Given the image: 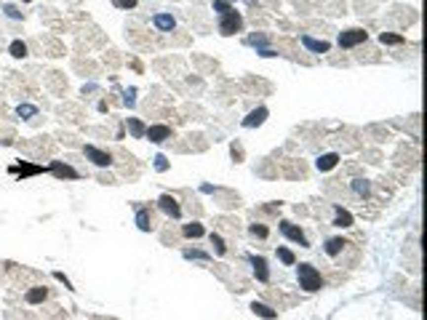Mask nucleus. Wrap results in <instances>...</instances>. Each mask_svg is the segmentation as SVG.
<instances>
[{
	"label": "nucleus",
	"mask_w": 427,
	"mask_h": 320,
	"mask_svg": "<svg viewBox=\"0 0 427 320\" xmlns=\"http://www.w3.org/2000/svg\"><path fill=\"white\" fill-rule=\"evenodd\" d=\"M297 278H299V288H305L310 293L323 288V278H320V272L315 270L312 264H299L297 267Z\"/></svg>",
	"instance_id": "f257e3e1"
},
{
	"label": "nucleus",
	"mask_w": 427,
	"mask_h": 320,
	"mask_svg": "<svg viewBox=\"0 0 427 320\" xmlns=\"http://www.w3.org/2000/svg\"><path fill=\"white\" fill-rule=\"evenodd\" d=\"M243 30V16L235 8H230L227 14L219 16V32L222 35H235V32Z\"/></svg>",
	"instance_id": "f03ea898"
},
{
	"label": "nucleus",
	"mask_w": 427,
	"mask_h": 320,
	"mask_svg": "<svg viewBox=\"0 0 427 320\" xmlns=\"http://www.w3.org/2000/svg\"><path fill=\"white\" fill-rule=\"evenodd\" d=\"M366 40H369V32H366V30H345V32H342V35H339V45H342V48H355V45H360V43H366Z\"/></svg>",
	"instance_id": "7ed1b4c3"
},
{
	"label": "nucleus",
	"mask_w": 427,
	"mask_h": 320,
	"mask_svg": "<svg viewBox=\"0 0 427 320\" xmlns=\"http://www.w3.org/2000/svg\"><path fill=\"white\" fill-rule=\"evenodd\" d=\"M83 152H85V158L94 163V166H99V168L113 166V155L104 152V149H99V147H94V144H85V147H83Z\"/></svg>",
	"instance_id": "20e7f679"
},
{
	"label": "nucleus",
	"mask_w": 427,
	"mask_h": 320,
	"mask_svg": "<svg viewBox=\"0 0 427 320\" xmlns=\"http://www.w3.org/2000/svg\"><path fill=\"white\" fill-rule=\"evenodd\" d=\"M280 232H283L288 240H294V243H299L302 248H310V240L305 238V232H302L297 224H291V221H280Z\"/></svg>",
	"instance_id": "39448f33"
},
{
	"label": "nucleus",
	"mask_w": 427,
	"mask_h": 320,
	"mask_svg": "<svg viewBox=\"0 0 427 320\" xmlns=\"http://www.w3.org/2000/svg\"><path fill=\"white\" fill-rule=\"evenodd\" d=\"M48 171L54 174L56 179H80V174H78L72 166H67V163H62V160H54L48 166Z\"/></svg>",
	"instance_id": "423d86ee"
},
{
	"label": "nucleus",
	"mask_w": 427,
	"mask_h": 320,
	"mask_svg": "<svg viewBox=\"0 0 427 320\" xmlns=\"http://www.w3.org/2000/svg\"><path fill=\"white\" fill-rule=\"evenodd\" d=\"M157 206H160V211L166 213V216H171V219L182 216V208H179V203H176V198H171V195H160Z\"/></svg>",
	"instance_id": "0eeeda50"
},
{
	"label": "nucleus",
	"mask_w": 427,
	"mask_h": 320,
	"mask_svg": "<svg viewBox=\"0 0 427 320\" xmlns=\"http://www.w3.org/2000/svg\"><path fill=\"white\" fill-rule=\"evenodd\" d=\"M248 262H251L254 275H256V280H259V283H267V280H270V270H267L265 256H248Z\"/></svg>",
	"instance_id": "6e6552de"
},
{
	"label": "nucleus",
	"mask_w": 427,
	"mask_h": 320,
	"mask_svg": "<svg viewBox=\"0 0 427 320\" xmlns=\"http://www.w3.org/2000/svg\"><path fill=\"white\" fill-rule=\"evenodd\" d=\"M144 136H147L150 142H155V144H160V142L171 139V128L168 126H150L147 131H144Z\"/></svg>",
	"instance_id": "1a4fd4ad"
},
{
	"label": "nucleus",
	"mask_w": 427,
	"mask_h": 320,
	"mask_svg": "<svg viewBox=\"0 0 427 320\" xmlns=\"http://www.w3.org/2000/svg\"><path fill=\"white\" fill-rule=\"evenodd\" d=\"M267 107H259V109H254L248 117H243V128H256V126H262V123L267 120Z\"/></svg>",
	"instance_id": "9d476101"
},
{
	"label": "nucleus",
	"mask_w": 427,
	"mask_h": 320,
	"mask_svg": "<svg viewBox=\"0 0 427 320\" xmlns=\"http://www.w3.org/2000/svg\"><path fill=\"white\" fill-rule=\"evenodd\" d=\"M302 45H305L307 51H312V54H326V51L331 48L326 40H315V37H310V35H302Z\"/></svg>",
	"instance_id": "9b49d317"
},
{
	"label": "nucleus",
	"mask_w": 427,
	"mask_h": 320,
	"mask_svg": "<svg viewBox=\"0 0 427 320\" xmlns=\"http://www.w3.org/2000/svg\"><path fill=\"white\" fill-rule=\"evenodd\" d=\"M45 168L43 166H32V163H19V166L11 168V174H19L22 179H27V176H35V174H43Z\"/></svg>",
	"instance_id": "f8f14e48"
},
{
	"label": "nucleus",
	"mask_w": 427,
	"mask_h": 320,
	"mask_svg": "<svg viewBox=\"0 0 427 320\" xmlns=\"http://www.w3.org/2000/svg\"><path fill=\"white\" fill-rule=\"evenodd\" d=\"M153 24H155V27L160 30V32H171V30L176 27V19L171 16V14H155V16H153Z\"/></svg>",
	"instance_id": "ddd939ff"
},
{
	"label": "nucleus",
	"mask_w": 427,
	"mask_h": 320,
	"mask_svg": "<svg viewBox=\"0 0 427 320\" xmlns=\"http://www.w3.org/2000/svg\"><path fill=\"white\" fill-rule=\"evenodd\" d=\"M337 163H339L337 152H326V155H320V158L315 160V166H318V171H331V168H337Z\"/></svg>",
	"instance_id": "4468645a"
},
{
	"label": "nucleus",
	"mask_w": 427,
	"mask_h": 320,
	"mask_svg": "<svg viewBox=\"0 0 427 320\" xmlns=\"http://www.w3.org/2000/svg\"><path fill=\"white\" fill-rule=\"evenodd\" d=\"M24 299H27V304H40L48 299V291L43 288V285H35V288H30L27 293H24Z\"/></svg>",
	"instance_id": "2eb2a0df"
},
{
	"label": "nucleus",
	"mask_w": 427,
	"mask_h": 320,
	"mask_svg": "<svg viewBox=\"0 0 427 320\" xmlns=\"http://www.w3.org/2000/svg\"><path fill=\"white\" fill-rule=\"evenodd\" d=\"M251 312H254V315H259V318H265V320H275V318H278V312H275L272 307H267V304H262V302H254L251 304Z\"/></svg>",
	"instance_id": "dca6fc26"
},
{
	"label": "nucleus",
	"mask_w": 427,
	"mask_h": 320,
	"mask_svg": "<svg viewBox=\"0 0 427 320\" xmlns=\"http://www.w3.org/2000/svg\"><path fill=\"white\" fill-rule=\"evenodd\" d=\"M136 227H139L142 232H150V230H153V216H150V211H144V208H139V211H136Z\"/></svg>",
	"instance_id": "f3484780"
},
{
	"label": "nucleus",
	"mask_w": 427,
	"mask_h": 320,
	"mask_svg": "<svg viewBox=\"0 0 427 320\" xmlns=\"http://www.w3.org/2000/svg\"><path fill=\"white\" fill-rule=\"evenodd\" d=\"M334 211H337V216H334V224H337V227H352V213L350 211H345V208H334Z\"/></svg>",
	"instance_id": "a211bd4d"
},
{
	"label": "nucleus",
	"mask_w": 427,
	"mask_h": 320,
	"mask_svg": "<svg viewBox=\"0 0 427 320\" xmlns=\"http://www.w3.org/2000/svg\"><path fill=\"white\" fill-rule=\"evenodd\" d=\"M128 131L136 136V139H144V131H147V126H144L142 120H136V117H128Z\"/></svg>",
	"instance_id": "6ab92c4d"
},
{
	"label": "nucleus",
	"mask_w": 427,
	"mask_h": 320,
	"mask_svg": "<svg viewBox=\"0 0 427 320\" xmlns=\"http://www.w3.org/2000/svg\"><path fill=\"white\" fill-rule=\"evenodd\" d=\"M352 192L360 195V198H369V195H371V184L366 179H355V181H352Z\"/></svg>",
	"instance_id": "aec40b11"
},
{
	"label": "nucleus",
	"mask_w": 427,
	"mask_h": 320,
	"mask_svg": "<svg viewBox=\"0 0 427 320\" xmlns=\"http://www.w3.org/2000/svg\"><path fill=\"white\" fill-rule=\"evenodd\" d=\"M345 246H347V243H345L342 238H331V240L326 243V253H328V256H337V253H339Z\"/></svg>",
	"instance_id": "412c9836"
},
{
	"label": "nucleus",
	"mask_w": 427,
	"mask_h": 320,
	"mask_svg": "<svg viewBox=\"0 0 427 320\" xmlns=\"http://www.w3.org/2000/svg\"><path fill=\"white\" fill-rule=\"evenodd\" d=\"M8 54L14 56V59H24V56H27V45H24L22 40H14V43L8 45Z\"/></svg>",
	"instance_id": "4be33fe9"
},
{
	"label": "nucleus",
	"mask_w": 427,
	"mask_h": 320,
	"mask_svg": "<svg viewBox=\"0 0 427 320\" xmlns=\"http://www.w3.org/2000/svg\"><path fill=\"white\" fill-rule=\"evenodd\" d=\"M182 232H185V238H203V232H206V230H203V224L193 221V224H185V230H182Z\"/></svg>",
	"instance_id": "5701e85b"
},
{
	"label": "nucleus",
	"mask_w": 427,
	"mask_h": 320,
	"mask_svg": "<svg viewBox=\"0 0 427 320\" xmlns=\"http://www.w3.org/2000/svg\"><path fill=\"white\" fill-rule=\"evenodd\" d=\"M16 115L24 117V120H30V117L38 115V107H35V104H19V107H16Z\"/></svg>",
	"instance_id": "b1692460"
},
{
	"label": "nucleus",
	"mask_w": 427,
	"mask_h": 320,
	"mask_svg": "<svg viewBox=\"0 0 427 320\" xmlns=\"http://www.w3.org/2000/svg\"><path fill=\"white\" fill-rule=\"evenodd\" d=\"M379 40H382L385 45H400V43H403V35H395V32H382V35H379Z\"/></svg>",
	"instance_id": "393cba45"
},
{
	"label": "nucleus",
	"mask_w": 427,
	"mask_h": 320,
	"mask_svg": "<svg viewBox=\"0 0 427 320\" xmlns=\"http://www.w3.org/2000/svg\"><path fill=\"white\" fill-rule=\"evenodd\" d=\"M278 259H280L283 264H288V267H294V264H297V256H294V253L288 251V248H278Z\"/></svg>",
	"instance_id": "a878e982"
},
{
	"label": "nucleus",
	"mask_w": 427,
	"mask_h": 320,
	"mask_svg": "<svg viewBox=\"0 0 427 320\" xmlns=\"http://www.w3.org/2000/svg\"><path fill=\"white\" fill-rule=\"evenodd\" d=\"M185 259H200V262H208L211 256H208L206 251H198V248H187V251H185Z\"/></svg>",
	"instance_id": "bb28decb"
},
{
	"label": "nucleus",
	"mask_w": 427,
	"mask_h": 320,
	"mask_svg": "<svg viewBox=\"0 0 427 320\" xmlns=\"http://www.w3.org/2000/svg\"><path fill=\"white\" fill-rule=\"evenodd\" d=\"M211 246H214V251L219 253V256H222V253H225V251H227L225 240H222V238H219V235H216V232H211Z\"/></svg>",
	"instance_id": "cd10ccee"
},
{
	"label": "nucleus",
	"mask_w": 427,
	"mask_h": 320,
	"mask_svg": "<svg viewBox=\"0 0 427 320\" xmlns=\"http://www.w3.org/2000/svg\"><path fill=\"white\" fill-rule=\"evenodd\" d=\"M248 232L256 235V238H267V235H270V230H267L265 224H251V227H248Z\"/></svg>",
	"instance_id": "c85d7f7f"
},
{
	"label": "nucleus",
	"mask_w": 427,
	"mask_h": 320,
	"mask_svg": "<svg viewBox=\"0 0 427 320\" xmlns=\"http://www.w3.org/2000/svg\"><path fill=\"white\" fill-rule=\"evenodd\" d=\"M246 43H248V45H259V48H265V45H267V37H265V35H251Z\"/></svg>",
	"instance_id": "c756f323"
},
{
	"label": "nucleus",
	"mask_w": 427,
	"mask_h": 320,
	"mask_svg": "<svg viewBox=\"0 0 427 320\" xmlns=\"http://www.w3.org/2000/svg\"><path fill=\"white\" fill-rule=\"evenodd\" d=\"M3 11H5V16H8V19H22V11H19L16 5H3Z\"/></svg>",
	"instance_id": "7c9ffc66"
},
{
	"label": "nucleus",
	"mask_w": 427,
	"mask_h": 320,
	"mask_svg": "<svg viewBox=\"0 0 427 320\" xmlns=\"http://www.w3.org/2000/svg\"><path fill=\"white\" fill-rule=\"evenodd\" d=\"M214 11H216V14H227V11H230V3H225V0H214Z\"/></svg>",
	"instance_id": "2f4dec72"
},
{
	"label": "nucleus",
	"mask_w": 427,
	"mask_h": 320,
	"mask_svg": "<svg viewBox=\"0 0 427 320\" xmlns=\"http://www.w3.org/2000/svg\"><path fill=\"white\" fill-rule=\"evenodd\" d=\"M166 168H168V160H166V155H157V158H155V171H166Z\"/></svg>",
	"instance_id": "473e14b6"
},
{
	"label": "nucleus",
	"mask_w": 427,
	"mask_h": 320,
	"mask_svg": "<svg viewBox=\"0 0 427 320\" xmlns=\"http://www.w3.org/2000/svg\"><path fill=\"white\" fill-rule=\"evenodd\" d=\"M115 8H136V0H113Z\"/></svg>",
	"instance_id": "72a5a7b5"
},
{
	"label": "nucleus",
	"mask_w": 427,
	"mask_h": 320,
	"mask_svg": "<svg viewBox=\"0 0 427 320\" xmlns=\"http://www.w3.org/2000/svg\"><path fill=\"white\" fill-rule=\"evenodd\" d=\"M54 278H56V280H62V283H64V288H72V283H70L67 278H64V272H54Z\"/></svg>",
	"instance_id": "f704fd0d"
},
{
	"label": "nucleus",
	"mask_w": 427,
	"mask_h": 320,
	"mask_svg": "<svg viewBox=\"0 0 427 320\" xmlns=\"http://www.w3.org/2000/svg\"><path fill=\"white\" fill-rule=\"evenodd\" d=\"M134 94H136V91H134V88H131V91H128V94H126V104H128V107H134V102H136V99H134Z\"/></svg>",
	"instance_id": "c9c22d12"
},
{
	"label": "nucleus",
	"mask_w": 427,
	"mask_h": 320,
	"mask_svg": "<svg viewBox=\"0 0 427 320\" xmlns=\"http://www.w3.org/2000/svg\"><path fill=\"white\" fill-rule=\"evenodd\" d=\"M259 56L270 59V56H275V51H272V48H259Z\"/></svg>",
	"instance_id": "e433bc0d"
},
{
	"label": "nucleus",
	"mask_w": 427,
	"mask_h": 320,
	"mask_svg": "<svg viewBox=\"0 0 427 320\" xmlns=\"http://www.w3.org/2000/svg\"><path fill=\"white\" fill-rule=\"evenodd\" d=\"M22 3H32V0H22Z\"/></svg>",
	"instance_id": "4c0bfd02"
}]
</instances>
